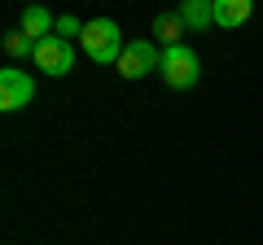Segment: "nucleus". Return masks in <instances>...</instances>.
<instances>
[{"label":"nucleus","instance_id":"obj_1","mask_svg":"<svg viewBox=\"0 0 263 245\" xmlns=\"http://www.w3.org/2000/svg\"><path fill=\"white\" fill-rule=\"evenodd\" d=\"M158 75H162V84H167V88H176V92H189V88L202 79V57H197L189 44H171V48H162Z\"/></svg>","mask_w":263,"mask_h":245},{"label":"nucleus","instance_id":"obj_2","mask_svg":"<svg viewBox=\"0 0 263 245\" xmlns=\"http://www.w3.org/2000/svg\"><path fill=\"white\" fill-rule=\"evenodd\" d=\"M79 48H84L92 62H101V66H105V62H119L127 44H123V31H119V22H114V18H92L84 27V35H79Z\"/></svg>","mask_w":263,"mask_h":245},{"label":"nucleus","instance_id":"obj_3","mask_svg":"<svg viewBox=\"0 0 263 245\" xmlns=\"http://www.w3.org/2000/svg\"><path fill=\"white\" fill-rule=\"evenodd\" d=\"M31 62H35V70L62 79V75H70V66H75V48H70V39H62V35H44L35 44V53H31Z\"/></svg>","mask_w":263,"mask_h":245},{"label":"nucleus","instance_id":"obj_4","mask_svg":"<svg viewBox=\"0 0 263 245\" xmlns=\"http://www.w3.org/2000/svg\"><path fill=\"white\" fill-rule=\"evenodd\" d=\"M31 101H35V79H31L27 70H18V66L0 70V110L13 114V110H22V105H31Z\"/></svg>","mask_w":263,"mask_h":245},{"label":"nucleus","instance_id":"obj_5","mask_svg":"<svg viewBox=\"0 0 263 245\" xmlns=\"http://www.w3.org/2000/svg\"><path fill=\"white\" fill-rule=\"evenodd\" d=\"M158 62H162V53L149 44V39H132L114 66H119V75H123V79H145L149 70H158Z\"/></svg>","mask_w":263,"mask_h":245},{"label":"nucleus","instance_id":"obj_6","mask_svg":"<svg viewBox=\"0 0 263 245\" xmlns=\"http://www.w3.org/2000/svg\"><path fill=\"white\" fill-rule=\"evenodd\" d=\"M211 5H215V27L224 31H237L254 13V0H211Z\"/></svg>","mask_w":263,"mask_h":245},{"label":"nucleus","instance_id":"obj_7","mask_svg":"<svg viewBox=\"0 0 263 245\" xmlns=\"http://www.w3.org/2000/svg\"><path fill=\"white\" fill-rule=\"evenodd\" d=\"M18 31H27V35L40 44L44 35H53V31H57V18L44 9V5H27V9H22V22H18Z\"/></svg>","mask_w":263,"mask_h":245},{"label":"nucleus","instance_id":"obj_8","mask_svg":"<svg viewBox=\"0 0 263 245\" xmlns=\"http://www.w3.org/2000/svg\"><path fill=\"white\" fill-rule=\"evenodd\" d=\"M180 18H184V27L189 31H206V27H215V5L211 0H180Z\"/></svg>","mask_w":263,"mask_h":245},{"label":"nucleus","instance_id":"obj_9","mask_svg":"<svg viewBox=\"0 0 263 245\" xmlns=\"http://www.w3.org/2000/svg\"><path fill=\"white\" fill-rule=\"evenodd\" d=\"M184 18H180V13H158V18H154V35L162 39V48H171V44H180V35H184Z\"/></svg>","mask_w":263,"mask_h":245},{"label":"nucleus","instance_id":"obj_10","mask_svg":"<svg viewBox=\"0 0 263 245\" xmlns=\"http://www.w3.org/2000/svg\"><path fill=\"white\" fill-rule=\"evenodd\" d=\"M5 53L9 57H27V53H35V39H31L27 31H9V35H5Z\"/></svg>","mask_w":263,"mask_h":245},{"label":"nucleus","instance_id":"obj_11","mask_svg":"<svg viewBox=\"0 0 263 245\" xmlns=\"http://www.w3.org/2000/svg\"><path fill=\"white\" fill-rule=\"evenodd\" d=\"M84 27H88V22H79L75 13H62V18H57V31H53V35H62V39H79V35H84Z\"/></svg>","mask_w":263,"mask_h":245}]
</instances>
